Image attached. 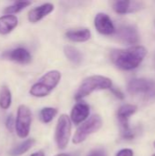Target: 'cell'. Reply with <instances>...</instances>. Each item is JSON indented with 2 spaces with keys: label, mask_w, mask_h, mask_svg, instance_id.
I'll list each match as a JSON object with an SVG mask.
<instances>
[{
  "label": "cell",
  "mask_w": 155,
  "mask_h": 156,
  "mask_svg": "<svg viewBox=\"0 0 155 156\" xmlns=\"http://www.w3.org/2000/svg\"><path fill=\"white\" fill-rule=\"evenodd\" d=\"M147 54V49L143 46H133L126 49L111 51L112 63L120 69L132 70L140 66Z\"/></svg>",
  "instance_id": "cell-1"
},
{
  "label": "cell",
  "mask_w": 155,
  "mask_h": 156,
  "mask_svg": "<svg viewBox=\"0 0 155 156\" xmlns=\"http://www.w3.org/2000/svg\"><path fill=\"white\" fill-rule=\"evenodd\" d=\"M111 87L112 81L111 79L101 75H93L86 78L82 81L77 92L75 93V99L77 101L82 100L96 90H111Z\"/></svg>",
  "instance_id": "cell-2"
},
{
  "label": "cell",
  "mask_w": 155,
  "mask_h": 156,
  "mask_svg": "<svg viewBox=\"0 0 155 156\" xmlns=\"http://www.w3.org/2000/svg\"><path fill=\"white\" fill-rule=\"evenodd\" d=\"M61 73L58 70L53 69L45 73L29 90V93L37 98L48 96L59 83Z\"/></svg>",
  "instance_id": "cell-3"
},
{
  "label": "cell",
  "mask_w": 155,
  "mask_h": 156,
  "mask_svg": "<svg viewBox=\"0 0 155 156\" xmlns=\"http://www.w3.org/2000/svg\"><path fill=\"white\" fill-rule=\"evenodd\" d=\"M102 126V119L99 114H94L89 118L85 122H83L76 131L73 137V143L75 144H81L87 137L96 132H98Z\"/></svg>",
  "instance_id": "cell-4"
},
{
  "label": "cell",
  "mask_w": 155,
  "mask_h": 156,
  "mask_svg": "<svg viewBox=\"0 0 155 156\" xmlns=\"http://www.w3.org/2000/svg\"><path fill=\"white\" fill-rule=\"evenodd\" d=\"M71 120L67 114H61L55 131V142L58 149L63 150L69 144L71 135Z\"/></svg>",
  "instance_id": "cell-5"
},
{
  "label": "cell",
  "mask_w": 155,
  "mask_h": 156,
  "mask_svg": "<svg viewBox=\"0 0 155 156\" xmlns=\"http://www.w3.org/2000/svg\"><path fill=\"white\" fill-rule=\"evenodd\" d=\"M127 90L132 95H141L145 99L155 97V82L148 79H133L127 85Z\"/></svg>",
  "instance_id": "cell-6"
},
{
  "label": "cell",
  "mask_w": 155,
  "mask_h": 156,
  "mask_svg": "<svg viewBox=\"0 0 155 156\" xmlns=\"http://www.w3.org/2000/svg\"><path fill=\"white\" fill-rule=\"evenodd\" d=\"M32 122V113L26 105H20L17 108L16 118V132L20 138H26L29 134Z\"/></svg>",
  "instance_id": "cell-7"
},
{
  "label": "cell",
  "mask_w": 155,
  "mask_h": 156,
  "mask_svg": "<svg viewBox=\"0 0 155 156\" xmlns=\"http://www.w3.org/2000/svg\"><path fill=\"white\" fill-rule=\"evenodd\" d=\"M137 106L133 104H123L117 112V118L121 126L122 135L126 139H132L133 133L129 126V119L137 112Z\"/></svg>",
  "instance_id": "cell-8"
},
{
  "label": "cell",
  "mask_w": 155,
  "mask_h": 156,
  "mask_svg": "<svg viewBox=\"0 0 155 156\" xmlns=\"http://www.w3.org/2000/svg\"><path fill=\"white\" fill-rule=\"evenodd\" d=\"M116 37L118 40L126 45L137 44L140 39L139 32L136 27L132 25H123L121 26L116 31Z\"/></svg>",
  "instance_id": "cell-9"
},
{
  "label": "cell",
  "mask_w": 155,
  "mask_h": 156,
  "mask_svg": "<svg viewBox=\"0 0 155 156\" xmlns=\"http://www.w3.org/2000/svg\"><path fill=\"white\" fill-rule=\"evenodd\" d=\"M94 26L101 35L111 36L116 32L115 27L111 17L105 13H98L94 18Z\"/></svg>",
  "instance_id": "cell-10"
},
{
  "label": "cell",
  "mask_w": 155,
  "mask_h": 156,
  "mask_svg": "<svg viewBox=\"0 0 155 156\" xmlns=\"http://www.w3.org/2000/svg\"><path fill=\"white\" fill-rule=\"evenodd\" d=\"M2 57L5 59L12 60L20 64H27L32 59L29 51L24 48H16L12 50L5 51L2 54Z\"/></svg>",
  "instance_id": "cell-11"
},
{
  "label": "cell",
  "mask_w": 155,
  "mask_h": 156,
  "mask_svg": "<svg viewBox=\"0 0 155 156\" xmlns=\"http://www.w3.org/2000/svg\"><path fill=\"white\" fill-rule=\"evenodd\" d=\"M143 6L142 2L138 1H127V0H121L116 1L113 3V10L120 15L133 13L141 10Z\"/></svg>",
  "instance_id": "cell-12"
},
{
  "label": "cell",
  "mask_w": 155,
  "mask_h": 156,
  "mask_svg": "<svg viewBox=\"0 0 155 156\" xmlns=\"http://www.w3.org/2000/svg\"><path fill=\"white\" fill-rule=\"evenodd\" d=\"M54 10V5L51 3H45L41 5L32 8L27 15V18L31 23H37L49 15Z\"/></svg>",
  "instance_id": "cell-13"
},
{
  "label": "cell",
  "mask_w": 155,
  "mask_h": 156,
  "mask_svg": "<svg viewBox=\"0 0 155 156\" xmlns=\"http://www.w3.org/2000/svg\"><path fill=\"white\" fill-rule=\"evenodd\" d=\"M90 115V106L84 102L77 103L70 112V120L75 124L83 122Z\"/></svg>",
  "instance_id": "cell-14"
},
{
  "label": "cell",
  "mask_w": 155,
  "mask_h": 156,
  "mask_svg": "<svg viewBox=\"0 0 155 156\" xmlns=\"http://www.w3.org/2000/svg\"><path fill=\"white\" fill-rule=\"evenodd\" d=\"M17 24L18 19L14 15H4L0 16V34H9L16 27Z\"/></svg>",
  "instance_id": "cell-15"
},
{
  "label": "cell",
  "mask_w": 155,
  "mask_h": 156,
  "mask_svg": "<svg viewBox=\"0 0 155 156\" xmlns=\"http://www.w3.org/2000/svg\"><path fill=\"white\" fill-rule=\"evenodd\" d=\"M68 39L73 42H85L89 40L91 37V32L88 28H79L69 30L66 33Z\"/></svg>",
  "instance_id": "cell-16"
},
{
  "label": "cell",
  "mask_w": 155,
  "mask_h": 156,
  "mask_svg": "<svg viewBox=\"0 0 155 156\" xmlns=\"http://www.w3.org/2000/svg\"><path fill=\"white\" fill-rule=\"evenodd\" d=\"M64 54L66 58L74 65H79L82 62L83 56L81 52L72 46H66L64 48Z\"/></svg>",
  "instance_id": "cell-17"
},
{
  "label": "cell",
  "mask_w": 155,
  "mask_h": 156,
  "mask_svg": "<svg viewBox=\"0 0 155 156\" xmlns=\"http://www.w3.org/2000/svg\"><path fill=\"white\" fill-rule=\"evenodd\" d=\"M35 144H36V140L35 139H27L26 141L21 143L17 146H16L15 148L11 149L8 152V154L10 156L22 155L25 153H26L28 150H30Z\"/></svg>",
  "instance_id": "cell-18"
},
{
  "label": "cell",
  "mask_w": 155,
  "mask_h": 156,
  "mask_svg": "<svg viewBox=\"0 0 155 156\" xmlns=\"http://www.w3.org/2000/svg\"><path fill=\"white\" fill-rule=\"evenodd\" d=\"M12 102V94L7 86H3L0 90V108L7 110Z\"/></svg>",
  "instance_id": "cell-19"
},
{
  "label": "cell",
  "mask_w": 155,
  "mask_h": 156,
  "mask_svg": "<svg viewBox=\"0 0 155 156\" xmlns=\"http://www.w3.org/2000/svg\"><path fill=\"white\" fill-rule=\"evenodd\" d=\"M31 2L29 1H20V2H15L13 5L6 6L4 10L3 13L5 15H14L16 13L20 12L21 10H23L24 8H26V6L30 5Z\"/></svg>",
  "instance_id": "cell-20"
},
{
  "label": "cell",
  "mask_w": 155,
  "mask_h": 156,
  "mask_svg": "<svg viewBox=\"0 0 155 156\" xmlns=\"http://www.w3.org/2000/svg\"><path fill=\"white\" fill-rule=\"evenodd\" d=\"M57 113H58V110L56 108H52V107L43 108L39 112L40 121L44 123H48L54 119Z\"/></svg>",
  "instance_id": "cell-21"
},
{
  "label": "cell",
  "mask_w": 155,
  "mask_h": 156,
  "mask_svg": "<svg viewBox=\"0 0 155 156\" xmlns=\"http://www.w3.org/2000/svg\"><path fill=\"white\" fill-rule=\"evenodd\" d=\"M5 127L10 133L14 132V128L16 129V120L14 119L12 114L7 116V118L5 120Z\"/></svg>",
  "instance_id": "cell-22"
},
{
  "label": "cell",
  "mask_w": 155,
  "mask_h": 156,
  "mask_svg": "<svg viewBox=\"0 0 155 156\" xmlns=\"http://www.w3.org/2000/svg\"><path fill=\"white\" fill-rule=\"evenodd\" d=\"M87 156H108V154L103 148H96L90 152V154Z\"/></svg>",
  "instance_id": "cell-23"
},
{
  "label": "cell",
  "mask_w": 155,
  "mask_h": 156,
  "mask_svg": "<svg viewBox=\"0 0 155 156\" xmlns=\"http://www.w3.org/2000/svg\"><path fill=\"white\" fill-rule=\"evenodd\" d=\"M116 156H133V151L132 149H122L121 151H119L117 153Z\"/></svg>",
  "instance_id": "cell-24"
},
{
  "label": "cell",
  "mask_w": 155,
  "mask_h": 156,
  "mask_svg": "<svg viewBox=\"0 0 155 156\" xmlns=\"http://www.w3.org/2000/svg\"><path fill=\"white\" fill-rule=\"evenodd\" d=\"M111 92L117 97V98H119V99H121V100H122L123 98H124V95H123V93L121 91V90H119L118 88H114V87H111Z\"/></svg>",
  "instance_id": "cell-25"
},
{
  "label": "cell",
  "mask_w": 155,
  "mask_h": 156,
  "mask_svg": "<svg viewBox=\"0 0 155 156\" xmlns=\"http://www.w3.org/2000/svg\"><path fill=\"white\" fill-rule=\"evenodd\" d=\"M30 156H45V154H44V153H43V152L39 151V152L34 153L33 154H31V155H30Z\"/></svg>",
  "instance_id": "cell-26"
},
{
  "label": "cell",
  "mask_w": 155,
  "mask_h": 156,
  "mask_svg": "<svg viewBox=\"0 0 155 156\" xmlns=\"http://www.w3.org/2000/svg\"><path fill=\"white\" fill-rule=\"evenodd\" d=\"M55 156H79L78 154H59Z\"/></svg>",
  "instance_id": "cell-27"
},
{
  "label": "cell",
  "mask_w": 155,
  "mask_h": 156,
  "mask_svg": "<svg viewBox=\"0 0 155 156\" xmlns=\"http://www.w3.org/2000/svg\"><path fill=\"white\" fill-rule=\"evenodd\" d=\"M153 145H154V147H155V142H154V143H153Z\"/></svg>",
  "instance_id": "cell-28"
},
{
  "label": "cell",
  "mask_w": 155,
  "mask_h": 156,
  "mask_svg": "<svg viewBox=\"0 0 155 156\" xmlns=\"http://www.w3.org/2000/svg\"><path fill=\"white\" fill-rule=\"evenodd\" d=\"M152 156H155V154H153V155H152Z\"/></svg>",
  "instance_id": "cell-29"
}]
</instances>
